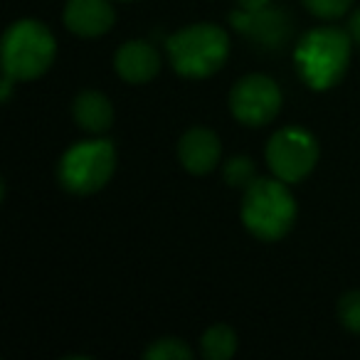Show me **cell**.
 Here are the masks:
<instances>
[{"mask_svg": "<svg viewBox=\"0 0 360 360\" xmlns=\"http://www.w3.org/2000/svg\"><path fill=\"white\" fill-rule=\"evenodd\" d=\"M227 186L230 188H250L257 180V170H255V160L250 155H235L225 163L222 168Z\"/></svg>", "mask_w": 360, "mask_h": 360, "instance_id": "cell-15", "label": "cell"}, {"mask_svg": "<svg viewBox=\"0 0 360 360\" xmlns=\"http://www.w3.org/2000/svg\"><path fill=\"white\" fill-rule=\"evenodd\" d=\"M301 3L311 15L321 18V20H338L353 6V0H301Z\"/></svg>", "mask_w": 360, "mask_h": 360, "instance_id": "cell-17", "label": "cell"}, {"mask_svg": "<svg viewBox=\"0 0 360 360\" xmlns=\"http://www.w3.org/2000/svg\"><path fill=\"white\" fill-rule=\"evenodd\" d=\"M335 314H338V321L345 330L360 335V289L348 291L338 299V306H335Z\"/></svg>", "mask_w": 360, "mask_h": 360, "instance_id": "cell-16", "label": "cell"}, {"mask_svg": "<svg viewBox=\"0 0 360 360\" xmlns=\"http://www.w3.org/2000/svg\"><path fill=\"white\" fill-rule=\"evenodd\" d=\"M3 72L15 82H32L40 79L57 57V42L50 27L40 20L22 18L8 25L3 32Z\"/></svg>", "mask_w": 360, "mask_h": 360, "instance_id": "cell-4", "label": "cell"}, {"mask_svg": "<svg viewBox=\"0 0 360 360\" xmlns=\"http://www.w3.org/2000/svg\"><path fill=\"white\" fill-rule=\"evenodd\" d=\"M237 6L242 11H262V8L271 6V0H237Z\"/></svg>", "mask_w": 360, "mask_h": 360, "instance_id": "cell-19", "label": "cell"}, {"mask_svg": "<svg viewBox=\"0 0 360 360\" xmlns=\"http://www.w3.org/2000/svg\"><path fill=\"white\" fill-rule=\"evenodd\" d=\"M284 96L271 77L266 75H247L232 86L230 91V111L240 124L245 126H266L279 116Z\"/></svg>", "mask_w": 360, "mask_h": 360, "instance_id": "cell-7", "label": "cell"}, {"mask_svg": "<svg viewBox=\"0 0 360 360\" xmlns=\"http://www.w3.org/2000/svg\"><path fill=\"white\" fill-rule=\"evenodd\" d=\"M116 3H134V0H116Z\"/></svg>", "mask_w": 360, "mask_h": 360, "instance_id": "cell-21", "label": "cell"}, {"mask_svg": "<svg viewBox=\"0 0 360 360\" xmlns=\"http://www.w3.org/2000/svg\"><path fill=\"white\" fill-rule=\"evenodd\" d=\"M146 360H193V348L183 338H155L148 348L143 350Z\"/></svg>", "mask_w": 360, "mask_h": 360, "instance_id": "cell-14", "label": "cell"}, {"mask_svg": "<svg viewBox=\"0 0 360 360\" xmlns=\"http://www.w3.org/2000/svg\"><path fill=\"white\" fill-rule=\"evenodd\" d=\"M114 70L126 84H148L160 72V55L150 42L129 40L116 50Z\"/></svg>", "mask_w": 360, "mask_h": 360, "instance_id": "cell-11", "label": "cell"}, {"mask_svg": "<svg viewBox=\"0 0 360 360\" xmlns=\"http://www.w3.org/2000/svg\"><path fill=\"white\" fill-rule=\"evenodd\" d=\"M170 67L188 79H207L225 67L230 57V37L220 25L195 22L173 32L165 40Z\"/></svg>", "mask_w": 360, "mask_h": 360, "instance_id": "cell-3", "label": "cell"}, {"mask_svg": "<svg viewBox=\"0 0 360 360\" xmlns=\"http://www.w3.org/2000/svg\"><path fill=\"white\" fill-rule=\"evenodd\" d=\"M353 37L340 27H314L296 42L294 62L301 82L314 91H328L345 77Z\"/></svg>", "mask_w": 360, "mask_h": 360, "instance_id": "cell-1", "label": "cell"}, {"mask_svg": "<svg viewBox=\"0 0 360 360\" xmlns=\"http://www.w3.org/2000/svg\"><path fill=\"white\" fill-rule=\"evenodd\" d=\"M222 155L220 136L205 126H193L178 141V160L191 175H207L217 168Z\"/></svg>", "mask_w": 360, "mask_h": 360, "instance_id": "cell-9", "label": "cell"}, {"mask_svg": "<svg viewBox=\"0 0 360 360\" xmlns=\"http://www.w3.org/2000/svg\"><path fill=\"white\" fill-rule=\"evenodd\" d=\"M13 84H15V79H11V77H6V79H3V84H0V101H3V104H8V101H11Z\"/></svg>", "mask_w": 360, "mask_h": 360, "instance_id": "cell-20", "label": "cell"}, {"mask_svg": "<svg viewBox=\"0 0 360 360\" xmlns=\"http://www.w3.org/2000/svg\"><path fill=\"white\" fill-rule=\"evenodd\" d=\"M65 27L77 37H101L114 27L116 11L109 0H67L62 13Z\"/></svg>", "mask_w": 360, "mask_h": 360, "instance_id": "cell-10", "label": "cell"}, {"mask_svg": "<svg viewBox=\"0 0 360 360\" xmlns=\"http://www.w3.org/2000/svg\"><path fill=\"white\" fill-rule=\"evenodd\" d=\"M72 116H75L77 126L84 129L86 134H106L114 126V106H111L109 96L101 94L96 89L79 91L72 101Z\"/></svg>", "mask_w": 360, "mask_h": 360, "instance_id": "cell-12", "label": "cell"}, {"mask_svg": "<svg viewBox=\"0 0 360 360\" xmlns=\"http://www.w3.org/2000/svg\"><path fill=\"white\" fill-rule=\"evenodd\" d=\"M116 170V148L106 139L77 141L57 163V180L72 195H94L109 186Z\"/></svg>", "mask_w": 360, "mask_h": 360, "instance_id": "cell-5", "label": "cell"}, {"mask_svg": "<svg viewBox=\"0 0 360 360\" xmlns=\"http://www.w3.org/2000/svg\"><path fill=\"white\" fill-rule=\"evenodd\" d=\"M235 30H240L247 40L266 50H279L291 40V18L279 8H262V11H242L237 8L230 15Z\"/></svg>", "mask_w": 360, "mask_h": 360, "instance_id": "cell-8", "label": "cell"}, {"mask_svg": "<svg viewBox=\"0 0 360 360\" xmlns=\"http://www.w3.org/2000/svg\"><path fill=\"white\" fill-rule=\"evenodd\" d=\"M264 155L271 173L294 186L309 178L319 163V141L311 131L301 126H284L276 134H271Z\"/></svg>", "mask_w": 360, "mask_h": 360, "instance_id": "cell-6", "label": "cell"}, {"mask_svg": "<svg viewBox=\"0 0 360 360\" xmlns=\"http://www.w3.org/2000/svg\"><path fill=\"white\" fill-rule=\"evenodd\" d=\"M348 32L353 37L355 45H360V8L350 15V22H348Z\"/></svg>", "mask_w": 360, "mask_h": 360, "instance_id": "cell-18", "label": "cell"}, {"mask_svg": "<svg viewBox=\"0 0 360 360\" xmlns=\"http://www.w3.org/2000/svg\"><path fill=\"white\" fill-rule=\"evenodd\" d=\"M296 200L289 183L274 178H257L245 188L240 215L247 232L259 242H279L291 232L296 222Z\"/></svg>", "mask_w": 360, "mask_h": 360, "instance_id": "cell-2", "label": "cell"}, {"mask_svg": "<svg viewBox=\"0 0 360 360\" xmlns=\"http://www.w3.org/2000/svg\"><path fill=\"white\" fill-rule=\"evenodd\" d=\"M237 330L227 323H212L200 338V350L207 360H230L237 353Z\"/></svg>", "mask_w": 360, "mask_h": 360, "instance_id": "cell-13", "label": "cell"}]
</instances>
